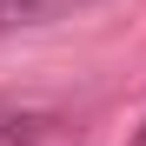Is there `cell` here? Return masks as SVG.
<instances>
[{
    "mask_svg": "<svg viewBox=\"0 0 146 146\" xmlns=\"http://www.w3.org/2000/svg\"><path fill=\"white\" fill-rule=\"evenodd\" d=\"M133 146H146V126H139V133H133Z\"/></svg>",
    "mask_w": 146,
    "mask_h": 146,
    "instance_id": "cell-1",
    "label": "cell"
}]
</instances>
